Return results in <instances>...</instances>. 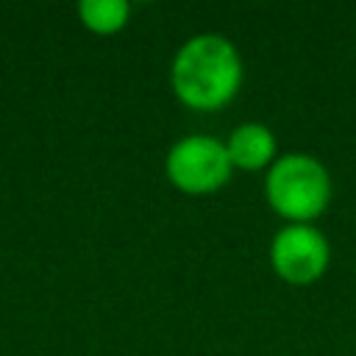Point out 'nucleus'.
<instances>
[{
    "instance_id": "6",
    "label": "nucleus",
    "mask_w": 356,
    "mask_h": 356,
    "mask_svg": "<svg viewBox=\"0 0 356 356\" xmlns=\"http://www.w3.org/2000/svg\"><path fill=\"white\" fill-rule=\"evenodd\" d=\"M78 11L83 25L95 33H114L128 19V3L122 0H83Z\"/></svg>"
},
{
    "instance_id": "4",
    "label": "nucleus",
    "mask_w": 356,
    "mask_h": 356,
    "mask_svg": "<svg viewBox=\"0 0 356 356\" xmlns=\"http://www.w3.org/2000/svg\"><path fill=\"white\" fill-rule=\"evenodd\" d=\"M328 259H331L328 242L312 225L289 222L286 228H281L275 234V239L270 245L273 270L286 284H295V286H303V284L317 281L325 273Z\"/></svg>"
},
{
    "instance_id": "2",
    "label": "nucleus",
    "mask_w": 356,
    "mask_h": 356,
    "mask_svg": "<svg viewBox=\"0 0 356 356\" xmlns=\"http://www.w3.org/2000/svg\"><path fill=\"white\" fill-rule=\"evenodd\" d=\"M264 192L270 206L289 222L306 225L328 209L331 178L328 170L306 153H289L270 164Z\"/></svg>"
},
{
    "instance_id": "5",
    "label": "nucleus",
    "mask_w": 356,
    "mask_h": 356,
    "mask_svg": "<svg viewBox=\"0 0 356 356\" xmlns=\"http://www.w3.org/2000/svg\"><path fill=\"white\" fill-rule=\"evenodd\" d=\"M228 159L234 167L242 170H261L275 161V136L270 128L259 122H245L234 128V134L225 142Z\"/></svg>"
},
{
    "instance_id": "3",
    "label": "nucleus",
    "mask_w": 356,
    "mask_h": 356,
    "mask_svg": "<svg viewBox=\"0 0 356 356\" xmlns=\"http://www.w3.org/2000/svg\"><path fill=\"white\" fill-rule=\"evenodd\" d=\"M231 159L222 142L211 136H186L167 153V178L186 195H209L231 178Z\"/></svg>"
},
{
    "instance_id": "1",
    "label": "nucleus",
    "mask_w": 356,
    "mask_h": 356,
    "mask_svg": "<svg viewBox=\"0 0 356 356\" xmlns=\"http://www.w3.org/2000/svg\"><path fill=\"white\" fill-rule=\"evenodd\" d=\"M175 97L197 111H214L234 100L242 83V56L225 36L200 33L181 44L170 70Z\"/></svg>"
}]
</instances>
